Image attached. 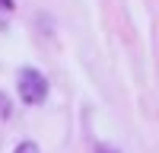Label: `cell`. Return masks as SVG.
Instances as JSON below:
<instances>
[{
  "label": "cell",
  "instance_id": "6da1fadb",
  "mask_svg": "<svg viewBox=\"0 0 159 153\" xmlns=\"http://www.w3.org/2000/svg\"><path fill=\"white\" fill-rule=\"evenodd\" d=\"M16 89H19V99L25 105H42L48 99V80L42 70L35 67H22L19 76H16Z\"/></svg>",
  "mask_w": 159,
  "mask_h": 153
},
{
  "label": "cell",
  "instance_id": "3957f363",
  "mask_svg": "<svg viewBox=\"0 0 159 153\" xmlns=\"http://www.w3.org/2000/svg\"><path fill=\"white\" fill-rule=\"evenodd\" d=\"M0 118H10V99L0 93Z\"/></svg>",
  "mask_w": 159,
  "mask_h": 153
},
{
  "label": "cell",
  "instance_id": "277c9868",
  "mask_svg": "<svg viewBox=\"0 0 159 153\" xmlns=\"http://www.w3.org/2000/svg\"><path fill=\"white\" fill-rule=\"evenodd\" d=\"M96 153H118V150H111V147H105V144H99V147H96Z\"/></svg>",
  "mask_w": 159,
  "mask_h": 153
},
{
  "label": "cell",
  "instance_id": "5b68a950",
  "mask_svg": "<svg viewBox=\"0 0 159 153\" xmlns=\"http://www.w3.org/2000/svg\"><path fill=\"white\" fill-rule=\"evenodd\" d=\"M0 10H13V0H0Z\"/></svg>",
  "mask_w": 159,
  "mask_h": 153
},
{
  "label": "cell",
  "instance_id": "7a4b0ae2",
  "mask_svg": "<svg viewBox=\"0 0 159 153\" xmlns=\"http://www.w3.org/2000/svg\"><path fill=\"white\" fill-rule=\"evenodd\" d=\"M13 153H42V150H38L35 140H19V144L13 147Z\"/></svg>",
  "mask_w": 159,
  "mask_h": 153
}]
</instances>
